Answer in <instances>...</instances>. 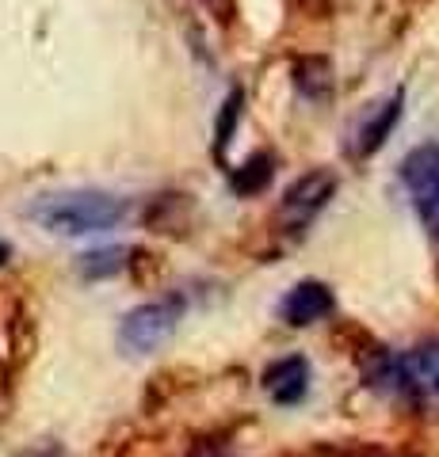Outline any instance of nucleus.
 Instances as JSON below:
<instances>
[{
    "label": "nucleus",
    "instance_id": "obj_1",
    "mask_svg": "<svg viewBox=\"0 0 439 457\" xmlns=\"http://www.w3.org/2000/svg\"><path fill=\"white\" fill-rule=\"evenodd\" d=\"M131 210L134 203L126 195H111L100 187H65V191L38 195L27 206V218L58 237H89V233L119 228L131 218Z\"/></svg>",
    "mask_w": 439,
    "mask_h": 457
},
{
    "label": "nucleus",
    "instance_id": "obj_2",
    "mask_svg": "<svg viewBox=\"0 0 439 457\" xmlns=\"http://www.w3.org/2000/svg\"><path fill=\"white\" fill-rule=\"evenodd\" d=\"M371 385L398 400H439V339L382 359L371 370Z\"/></svg>",
    "mask_w": 439,
    "mask_h": 457
},
{
    "label": "nucleus",
    "instance_id": "obj_3",
    "mask_svg": "<svg viewBox=\"0 0 439 457\" xmlns=\"http://www.w3.org/2000/svg\"><path fill=\"white\" fill-rule=\"evenodd\" d=\"M180 317H183V297H157V302L134 305L119 324L122 354H153L180 328Z\"/></svg>",
    "mask_w": 439,
    "mask_h": 457
},
{
    "label": "nucleus",
    "instance_id": "obj_4",
    "mask_svg": "<svg viewBox=\"0 0 439 457\" xmlns=\"http://www.w3.org/2000/svg\"><path fill=\"white\" fill-rule=\"evenodd\" d=\"M398 176L405 183L409 198H413L417 218L424 221L432 237H439V145L428 141V145H417L413 153L401 161Z\"/></svg>",
    "mask_w": 439,
    "mask_h": 457
},
{
    "label": "nucleus",
    "instance_id": "obj_5",
    "mask_svg": "<svg viewBox=\"0 0 439 457\" xmlns=\"http://www.w3.org/2000/svg\"><path fill=\"white\" fill-rule=\"evenodd\" d=\"M336 187H340V179L333 176L329 168H314V171H306V176H299L287 191H283V203H279L283 225L294 228V233L306 228L325 206H329V198L336 195Z\"/></svg>",
    "mask_w": 439,
    "mask_h": 457
},
{
    "label": "nucleus",
    "instance_id": "obj_6",
    "mask_svg": "<svg viewBox=\"0 0 439 457\" xmlns=\"http://www.w3.org/2000/svg\"><path fill=\"white\" fill-rule=\"evenodd\" d=\"M401 111H405V88H393L390 96H382L378 104H371L359 114V122L351 126L348 153L356 156V161L375 156L382 145H386V137L393 134V126L401 122Z\"/></svg>",
    "mask_w": 439,
    "mask_h": 457
},
{
    "label": "nucleus",
    "instance_id": "obj_7",
    "mask_svg": "<svg viewBox=\"0 0 439 457\" xmlns=\"http://www.w3.org/2000/svg\"><path fill=\"white\" fill-rule=\"evenodd\" d=\"M333 309H336V297H333L329 286L317 282V278H302V282H294L291 290L283 294L279 317L287 320L291 328H306V324L325 320Z\"/></svg>",
    "mask_w": 439,
    "mask_h": 457
},
{
    "label": "nucleus",
    "instance_id": "obj_8",
    "mask_svg": "<svg viewBox=\"0 0 439 457\" xmlns=\"http://www.w3.org/2000/svg\"><path fill=\"white\" fill-rule=\"evenodd\" d=\"M264 389L283 408L302 404L309 393V359L306 354H287V359L272 362L264 370Z\"/></svg>",
    "mask_w": 439,
    "mask_h": 457
},
{
    "label": "nucleus",
    "instance_id": "obj_9",
    "mask_svg": "<svg viewBox=\"0 0 439 457\" xmlns=\"http://www.w3.org/2000/svg\"><path fill=\"white\" fill-rule=\"evenodd\" d=\"M275 179V153H252L245 164H237L230 171V191L237 198H252V195H264L267 187H272Z\"/></svg>",
    "mask_w": 439,
    "mask_h": 457
},
{
    "label": "nucleus",
    "instance_id": "obj_10",
    "mask_svg": "<svg viewBox=\"0 0 439 457\" xmlns=\"http://www.w3.org/2000/svg\"><path fill=\"white\" fill-rule=\"evenodd\" d=\"M294 88H299L309 104L333 96V65L329 57H299L294 62Z\"/></svg>",
    "mask_w": 439,
    "mask_h": 457
},
{
    "label": "nucleus",
    "instance_id": "obj_11",
    "mask_svg": "<svg viewBox=\"0 0 439 457\" xmlns=\"http://www.w3.org/2000/svg\"><path fill=\"white\" fill-rule=\"evenodd\" d=\"M126 255H134V248L126 245H111V248H92L77 255V275L89 278V282H100V278H115L119 270H126Z\"/></svg>",
    "mask_w": 439,
    "mask_h": 457
},
{
    "label": "nucleus",
    "instance_id": "obj_12",
    "mask_svg": "<svg viewBox=\"0 0 439 457\" xmlns=\"http://www.w3.org/2000/svg\"><path fill=\"white\" fill-rule=\"evenodd\" d=\"M241 119H245V92L241 88H230V96L222 99V111H218V126H215V156L222 161L225 156V145L233 141Z\"/></svg>",
    "mask_w": 439,
    "mask_h": 457
},
{
    "label": "nucleus",
    "instance_id": "obj_13",
    "mask_svg": "<svg viewBox=\"0 0 439 457\" xmlns=\"http://www.w3.org/2000/svg\"><path fill=\"white\" fill-rule=\"evenodd\" d=\"M8 260H12V248H8V245H4V240H0V267H4V263H8Z\"/></svg>",
    "mask_w": 439,
    "mask_h": 457
}]
</instances>
